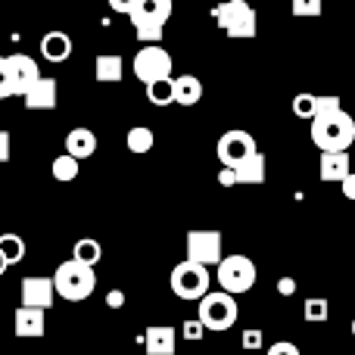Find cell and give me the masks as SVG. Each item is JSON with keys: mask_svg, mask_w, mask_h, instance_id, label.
Here are the masks:
<instances>
[{"mask_svg": "<svg viewBox=\"0 0 355 355\" xmlns=\"http://www.w3.org/2000/svg\"><path fill=\"white\" fill-rule=\"evenodd\" d=\"M355 141V119L349 112H324L312 119V144L321 153H346Z\"/></svg>", "mask_w": 355, "mask_h": 355, "instance_id": "6da1fadb", "label": "cell"}, {"mask_svg": "<svg viewBox=\"0 0 355 355\" xmlns=\"http://www.w3.org/2000/svg\"><path fill=\"white\" fill-rule=\"evenodd\" d=\"M168 16H172V3H168V0H137L128 19H131V25H135L137 41L159 44Z\"/></svg>", "mask_w": 355, "mask_h": 355, "instance_id": "7a4b0ae2", "label": "cell"}, {"mask_svg": "<svg viewBox=\"0 0 355 355\" xmlns=\"http://www.w3.org/2000/svg\"><path fill=\"white\" fill-rule=\"evenodd\" d=\"M53 287H56V296H62V300L81 302L94 293L97 277H94L91 265H81V262H75V259H69V262H62L60 268L53 271Z\"/></svg>", "mask_w": 355, "mask_h": 355, "instance_id": "3957f363", "label": "cell"}, {"mask_svg": "<svg viewBox=\"0 0 355 355\" xmlns=\"http://www.w3.org/2000/svg\"><path fill=\"white\" fill-rule=\"evenodd\" d=\"M209 281H212V277H209V268L200 262H193V259L178 262L172 268V277H168L172 293L184 302H200L202 296L209 293Z\"/></svg>", "mask_w": 355, "mask_h": 355, "instance_id": "277c9868", "label": "cell"}, {"mask_svg": "<svg viewBox=\"0 0 355 355\" xmlns=\"http://www.w3.org/2000/svg\"><path fill=\"white\" fill-rule=\"evenodd\" d=\"M215 268H218V271H215V281L221 284V290H225V293L240 296V293H246V290L256 287V277H259L256 262H252V259H246V256H240V252L225 256L218 265H215Z\"/></svg>", "mask_w": 355, "mask_h": 355, "instance_id": "5b68a950", "label": "cell"}, {"mask_svg": "<svg viewBox=\"0 0 355 355\" xmlns=\"http://www.w3.org/2000/svg\"><path fill=\"white\" fill-rule=\"evenodd\" d=\"M215 22L218 28H225L227 37H256L259 19L256 10L250 6V0H227V3L215 6Z\"/></svg>", "mask_w": 355, "mask_h": 355, "instance_id": "8992f818", "label": "cell"}, {"mask_svg": "<svg viewBox=\"0 0 355 355\" xmlns=\"http://www.w3.org/2000/svg\"><path fill=\"white\" fill-rule=\"evenodd\" d=\"M240 309L237 302H234L231 293H225V290H218V293H206L200 300V312H196V318L206 324V331H227V327H234V321H237Z\"/></svg>", "mask_w": 355, "mask_h": 355, "instance_id": "52a82bcc", "label": "cell"}, {"mask_svg": "<svg viewBox=\"0 0 355 355\" xmlns=\"http://www.w3.org/2000/svg\"><path fill=\"white\" fill-rule=\"evenodd\" d=\"M135 75L144 81V85H153L159 78H172V53L159 44H144L135 53V62H131Z\"/></svg>", "mask_w": 355, "mask_h": 355, "instance_id": "ba28073f", "label": "cell"}, {"mask_svg": "<svg viewBox=\"0 0 355 355\" xmlns=\"http://www.w3.org/2000/svg\"><path fill=\"white\" fill-rule=\"evenodd\" d=\"M218 162L225 168H234V166H240L243 159H250L252 153H259V147H256V137L250 135V131H243V128H231V131H225V135L218 137Z\"/></svg>", "mask_w": 355, "mask_h": 355, "instance_id": "9c48e42d", "label": "cell"}, {"mask_svg": "<svg viewBox=\"0 0 355 355\" xmlns=\"http://www.w3.org/2000/svg\"><path fill=\"white\" fill-rule=\"evenodd\" d=\"M187 259L200 265H218L221 259V234L218 231H187Z\"/></svg>", "mask_w": 355, "mask_h": 355, "instance_id": "30bf717a", "label": "cell"}, {"mask_svg": "<svg viewBox=\"0 0 355 355\" xmlns=\"http://www.w3.org/2000/svg\"><path fill=\"white\" fill-rule=\"evenodd\" d=\"M6 62H10L12 87H16L19 97H25V94H28L31 87L37 85V78H41V69H37V62L31 60V56H25V53H12V56H6Z\"/></svg>", "mask_w": 355, "mask_h": 355, "instance_id": "8fae6325", "label": "cell"}, {"mask_svg": "<svg viewBox=\"0 0 355 355\" xmlns=\"http://www.w3.org/2000/svg\"><path fill=\"white\" fill-rule=\"evenodd\" d=\"M56 300L53 277H25L22 281V306L31 309H50Z\"/></svg>", "mask_w": 355, "mask_h": 355, "instance_id": "7c38bea8", "label": "cell"}, {"mask_svg": "<svg viewBox=\"0 0 355 355\" xmlns=\"http://www.w3.org/2000/svg\"><path fill=\"white\" fill-rule=\"evenodd\" d=\"M12 331L16 337H44L47 331V321H44V309H31V306H19L12 315Z\"/></svg>", "mask_w": 355, "mask_h": 355, "instance_id": "4fadbf2b", "label": "cell"}, {"mask_svg": "<svg viewBox=\"0 0 355 355\" xmlns=\"http://www.w3.org/2000/svg\"><path fill=\"white\" fill-rule=\"evenodd\" d=\"M72 53V37L66 31H47L41 37V56L47 62H66Z\"/></svg>", "mask_w": 355, "mask_h": 355, "instance_id": "5bb4252c", "label": "cell"}, {"mask_svg": "<svg viewBox=\"0 0 355 355\" xmlns=\"http://www.w3.org/2000/svg\"><path fill=\"white\" fill-rule=\"evenodd\" d=\"M66 153L75 156V159H87V156L97 153V135L91 128H72L66 135Z\"/></svg>", "mask_w": 355, "mask_h": 355, "instance_id": "9a60e30c", "label": "cell"}, {"mask_svg": "<svg viewBox=\"0 0 355 355\" xmlns=\"http://www.w3.org/2000/svg\"><path fill=\"white\" fill-rule=\"evenodd\" d=\"M25 110H53L56 106V81L53 78H37V85L25 94Z\"/></svg>", "mask_w": 355, "mask_h": 355, "instance_id": "2e32d148", "label": "cell"}, {"mask_svg": "<svg viewBox=\"0 0 355 355\" xmlns=\"http://www.w3.org/2000/svg\"><path fill=\"white\" fill-rule=\"evenodd\" d=\"M352 175V159L349 153H321V181L334 184Z\"/></svg>", "mask_w": 355, "mask_h": 355, "instance_id": "e0dca14e", "label": "cell"}, {"mask_svg": "<svg viewBox=\"0 0 355 355\" xmlns=\"http://www.w3.org/2000/svg\"><path fill=\"white\" fill-rule=\"evenodd\" d=\"M144 343H147V355H175L178 334L172 327H150Z\"/></svg>", "mask_w": 355, "mask_h": 355, "instance_id": "ac0fdd59", "label": "cell"}, {"mask_svg": "<svg viewBox=\"0 0 355 355\" xmlns=\"http://www.w3.org/2000/svg\"><path fill=\"white\" fill-rule=\"evenodd\" d=\"M231 172H234V184H262L265 181V156L252 153L250 159H243L240 166H234Z\"/></svg>", "mask_w": 355, "mask_h": 355, "instance_id": "d6986e66", "label": "cell"}, {"mask_svg": "<svg viewBox=\"0 0 355 355\" xmlns=\"http://www.w3.org/2000/svg\"><path fill=\"white\" fill-rule=\"evenodd\" d=\"M202 97V85L196 75H178L175 78V103L178 106H196Z\"/></svg>", "mask_w": 355, "mask_h": 355, "instance_id": "ffe728a7", "label": "cell"}, {"mask_svg": "<svg viewBox=\"0 0 355 355\" xmlns=\"http://www.w3.org/2000/svg\"><path fill=\"white\" fill-rule=\"evenodd\" d=\"M122 75H125L122 56H116V53H100L97 56V81L112 85V81H122Z\"/></svg>", "mask_w": 355, "mask_h": 355, "instance_id": "44dd1931", "label": "cell"}, {"mask_svg": "<svg viewBox=\"0 0 355 355\" xmlns=\"http://www.w3.org/2000/svg\"><path fill=\"white\" fill-rule=\"evenodd\" d=\"M100 256H103V246H100L94 237H81L78 243H75V250H72V259H75V262L91 265V268L100 262Z\"/></svg>", "mask_w": 355, "mask_h": 355, "instance_id": "7402d4cb", "label": "cell"}, {"mask_svg": "<svg viewBox=\"0 0 355 355\" xmlns=\"http://www.w3.org/2000/svg\"><path fill=\"white\" fill-rule=\"evenodd\" d=\"M147 97H150V103H156V106L175 103V78H159V81H153V85H147Z\"/></svg>", "mask_w": 355, "mask_h": 355, "instance_id": "603a6c76", "label": "cell"}, {"mask_svg": "<svg viewBox=\"0 0 355 355\" xmlns=\"http://www.w3.org/2000/svg\"><path fill=\"white\" fill-rule=\"evenodd\" d=\"M0 252H3V259L10 265L22 262L25 259V240L19 237V234H0Z\"/></svg>", "mask_w": 355, "mask_h": 355, "instance_id": "cb8c5ba5", "label": "cell"}, {"mask_svg": "<svg viewBox=\"0 0 355 355\" xmlns=\"http://www.w3.org/2000/svg\"><path fill=\"white\" fill-rule=\"evenodd\" d=\"M53 178L56 181H75V178H78V159H75V156H69V153H62V156H56L53 159Z\"/></svg>", "mask_w": 355, "mask_h": 355, "instance_id": "d4e9b609", "label": "cell"}, {"mask_svg": "<svg viewBox=\"0 0 355 355\" xmlns=\"http://www.w3.org/2000/svg\"><path fill=\"white\" fill-rule=\"evenodd\" d=\"M153 131L150 128H131L128 131V137H125V144H128V150L131 153H147L150 147H153Z\"/></svg>", "mask_w": 355, "mask_h": 355, "instance_id": "484cf974", "label": "cell"}, {"mask_svg": "<svg viewBox=\"0 0 355 355\" xmlns=\"http://www.w3.org/2000/svg\"><path fill=\"white\" fill-rule=\"evenodd\" d=\"M315 106H318V94H296V97H293V116L312 122V119H315Z\"/></svg>", "mask_w": 355, "mask_h": 355, "instance_id": "4316f807", "label": "cell"}, {"mask_svg": "<svg viewBox=\"0 0 355 355\" xmlns=\"http://www.w3.org/2000/svg\"><path fill=\"white\" fill-rule=\"evenodd\" d=\"M290 10H293V16L300 19H318L321 12H324V0H290Z\"/></svg>", "mask_w": 355, "mask_h": 355, "instance_id": "83f0119b", "label": "cell"}, {"mask_svg": "<svg viewBox=\"0 0 355 355\" xmlns=\"http://www.w3.org/2000/svg\"><path fill=\"white\" fill-rule=\"evenodd\" d=\"M302 315H306V321H327V315H331V302L321 300V296H315V300H306V309H302Z\"/></svg>", "mask_w": 355, "mask_h": 355, "instance_id": "f1b7e54d", "label": "cell"}, {"mask_svg": "<svg viewBox=\"0 0 355 355\" xmlns=\"http://www.w3.org/2000/svg\"><path fill=\"white\" fill-rule=\"evenodd\" d=\"M16 94V87H12V75H10V62H6V56H0V100L12 97Z\"/></svg>", "mask_w": 355, "mask_h": 355, "instance_id": "f546056e", "label": "cell"}, {"mask_svg": "<svg viewBox=\"0 0 355 355\" xmlns=\"http://www.w3.org/2000/svg\"><path fill=\"white\" fill-rule=\"evenodd\" d=\"M240 343H243L246 352H259V349L265 346V337H262V331H259V327H246V331H243V340H240Z\"/></svg>", "mask_w": 355, "mask_h": 355, "instance_id": "4dcf8cb0", "label": "cell"}, {"mask_svg": "<svg viewBox=\"0 0 355 355\" xmlns=\"http://www.w3.org/2000/svg\"><path fill=\"white\" fill-rule=\"evenodd\" d=\"M202 334H206V324H202L200 318H190V321H184V340H202Z\"/></svg>", "mask_w": 355, "mask_h": 355, "instance_id": "1f68e13d", "label": "cell"}, {"mask_svg": "<svg viewBox=\"0 0 355 355\" xmlns=\"http://www.w3.org/2000/svg\"><path fill=\"white\" fill-rule=\"evenodd\" d=\"M337 110H343V106H340V97H318L315 116H324V112H337Z\"/></svg>", "mask_w": 355, "mask_h": 355, "instance_id": "d6a6232c", "label": "cell"}, {"mask_svg": "<svg viewBox=\"0 0 355 355\" xmlns=\"http://www.w3.org/2000/svg\"><path fill=\"white\" fill-rule=\"evenodd\" d=\"M265 355H302V352H300V346H296V343H290V340H281V343H275Z\"/></svg>", "mask_w": 355, "mask_h": 355, "instance_id": "836d02e7", "label": "cell"}, {"mask_svg": "<svg viewBox=\"0 0 355 355\" xmlns=\"http://www.w3.org/2000/svg\"><path fill=\"white\" fill-rule=\"evenodd\" d=\"M135 3H137V0H110V10H116V12H125V16H131Z\"/></svg>", "mask_w": 355, "mask_h": 355, "instance_id": "e575fe53", "label": "cell"}, {"mask_svg": "<svg viewBox=\"0 0 355 355\" xmlns=\"http://www.w3.org/2000/svg\"><path fill=\"white\" fill-rule=\"evenodd\" d=\"M340 190H343L346 200H352V202H355V172H352L349 178H343V181H340Z\"/></svg>", "mask_w": 355, "mask_h": 355, "instance_id": "d590c367", "label": "cell"}, {"mask_svg": "<svg viewBox=\"0 0 355 355\" xmlns=\"http://www.w3.org/2000/svg\"><path fill=\"white\" fill-rule=\"evenodd\" d=\"M277 293H281V296H293L296 293V281H293V277H281V281H277Z\"/></svg>", "mask_w": 355, "mask_h": 355, "instance_id": "8d00e7d4", "label": "cell"}, {"mask_svg": "<svg viewBox=\"0 0 355 355\" xmlns=\"http://www.w3.org/2000/svg\"><path fill=\"white\" fill-rule=\"evenodd\" d=\"M106 306H110V309H122L125 306V293H122V290H110V293H106Z\"/></svg>", "mask_w": 355, "mask_h": 355, "instance_id": "74e56055", "label": "cell"}, {"mask_svg": "<svg viewBox=\"0 0 355 355\" xmlns=\"http://www.w3.org/2000/svg\"><path fill=\"white\" fill-rule=\"evenodd\" d=\"M0 162H10V131H0Z\"/></svg>", "mask_w": 355, "mask_h": 355, "instance_id": "f35d334b", "label": "cell"}, {"mask_svg": "<svg viewBox=\"0 0 355 355\" xmlns=\"http://www.w3.org/2000/svg\"><path fill=\"white\" fill-rule=\"evenodd\" d=\"M6 268H10V262H6V259H3V252H0V275H3Z\"/></svg>", "mask_w": 355, "mask_h": 355, "instance_id": "ab89813d", "label": "cell"}, {"mask_svg": "<svg viewBox=\"0 0 355 355\" xmlns=\"http://www.w3.org/2000/svg\"><path fill=\"white\" fill-rule=\"evenodd\" d=\"M352 337H355V318H352Z\"/></svg>", "mask_w": 355, "mask_h": 355, "instance_id": "60d3db41", "label": "cell"}, {"mask_svg": "<svg viewBox=\"0 0 355 355\" xmlns=\"http://www.w3.org/2000/svg\"><path fill=\"white\" fill-rule=\"evenodd\" d=\"M168 3H175V0H168Z\"/></svg>", "mask_w": 355, "mask_h": 355, "instance_id": "b9f144b4", "label": "cell"}, {"mask_svg": "<svg viewBox=\"0 0 355 355\" xmlns=\"http://www.w3.org/2000/svg\"><path fill=\"white\" fill-rule=\"evenodd\" d=\"M352 3H355V0H352Z\"/></svg>", "mask_w": 355, "mask_h": 355, "instance_id": "7bdbcfd3", "label": "cell"}]
</instances>
